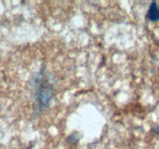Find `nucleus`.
<instances>
[{
	"instance_id": "obj_1",
	"label": "nucleus",
	"mask_w": 159,
	"mask_h": 149,
	"mask_svg": "<svg viewBox=\"0 0 159 149\" xmlns=\"http://www.w3.org/2000/svg\"><path fill=\"white\" fill-rule=\"evenodd\" d=\"M147 16L149 20L152 22H155L159 20V9L158 8V5L155 2H152V4L149 6V9L148 10Z\"/></svg>"
},
{
	"instance_id": "obj_2",
	"label": "nucleus",
	"mask_w": 159,
	"mask_h": 149,
	"mask_svg": "<svg viewBox=\"0 0 159 149\" xmlns=\"http://www.w3.org/2000/svg\"><path fill=\"white\" fill-rule=\"evenodd\" d=\"M155 133H156L157 136H158V138L159 139V126L158 127H156V129H155Z\"/></svg>"
}]
</instances>
